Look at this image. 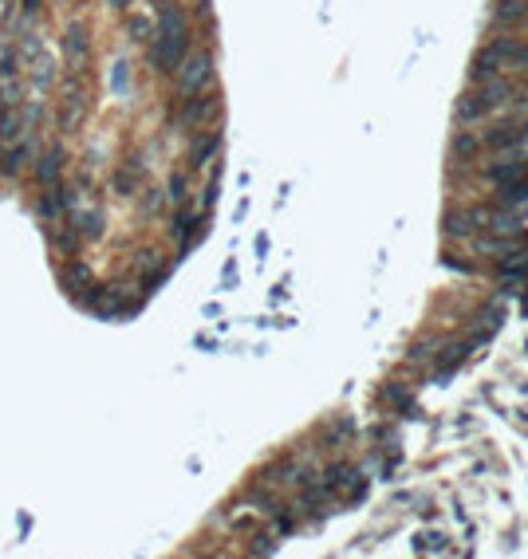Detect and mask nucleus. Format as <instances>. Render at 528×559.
Segmentation results:
<instances>
[{"label": "nucleus", "mask_w": 528, "mask_h": 559, "mask_svg": "<svg viewBox=\"0 0 528 559\" xmlns=\"http://www.w3.org/2000/svg\"><path fill=\"white\" fill-rule=\"evenodd\" d=\"M217 150H221V134H217V130L209 134V138H197L194 150H189V170H201V166H205V162L217 154Z\"/></svg>", "instance_id": "obj_10"}, {"label": "nucleus", "mask_w": 528, "mask_h": 559, "mask_svg": "<svg viewBox=\"0 0 528 559\" xmlns=\"http://www.w3.org/2000/svg\"><path fill=\"white\" fill-rule=\"evenodd\" d=\"M221 110V98L217 95H185V107H182V126H189V130H197L201 122H209L213 114Z\"/></svg>", "instance_id": "obj_8"}, {"label": "nucleus", "mask_w": 528, "mask_h": 559, "mask_svg": "<svg viewBox=\"0 0 528 559\" xmlns=\"http://www.w3.org/2000/svg\"><path fill=\"white\" fill-rule=\"evenodd\" d=\"M107 4H111L114 12H126V8H130V0H107Z\"/></svg>", "instance_id": "obj_26"}, {"label": "nucleus", "mask_w": 528, "mask_h": 559, "mask_svg": "<svg viewBox=\"0 0 528 559\" xmlns=\"http://www.w3.org/2000/svg\"><path fill=\"white\" fill-rule=\"evenodd\" d=\"M83 114H87V107H71V103H63L60 114H56V122H60V130L75 134V126L83 122Z\"/></svg>", "instance_id": "obj_17"}, {"label": "nucleus", "mask_w": 528, "mask_h": 559, "mask_svg": "<svg viewBox=\"0 0 528 559\" xmlns=\"http://www.w3.org/2000/svg\"><path fill=\"white\" fill-rule=\"evenodd\" d=\"M51 83H56V60L40 51V55H36V63H32V87H36L40 95H44V91H48Z\"/></svg>", "instance_id": "obj_12"}, {"label": "nucleus", "mask_w": 528, "mask_h": 559, "mask_svg": "<svg viewBox=\"0 0 528 559\" xmlns=\"http://www.w3.org/2000/svg\"><path fill=\"white\" fill-rule=\"evenodd\" d=\"M111 91H114L119 98H123L126 91H130V63H126V60L114 63V71H111Z\"/></svg>", "instance_id": "obj_18"}, {"label": "nucleus", "mask_w": 528, "mask_h": 559, "mask_svg": "<svg viewBox=\"0 0 528 559\" xmlns=\"http://www.w3.org/2000/svg\"><path fill=\"white\" fill-rule=\"evenodd\" d=\"M158 36L162 40H178V44H189V20H185L182 4L162 0V8H158Z\"/></svg>", "instance_id": "obj_6"}, {"label": "nucleus", "mask_w": 528, "mask_h": 559, "mask_svg": "<svg viewBox=\"0 0 528 559\" xmlns=\"http://www.w3.org/2000/svg\"><path fill=\"white\" fill-rule=\"evenodd\" d=\"M36 217L44 221V225H56V221L67 217V213H63V205H60V197H56V185L40 194V201H36Z\"/></svg>", "instance_id": "obj_11"}, {"label": "nucleus", "mask_w": 528, "mask_h": 559, "mask_svg": "<svg viewBox=\"0 0 528 559\" xmlns=\"http://www.w3.org/2000/svg\"><path fill=\"white\" fill-rule=\"evenodd\" d=\"M0 162H4V142H0Z\"/></svg>", "instance_id": "obj_27"}, {"label": "nucleus", "mask_w": 528, "mask_h": 559, "mask_svg": "<svg viewBox=\"0 0 528 559\" xmlns=\"http://www.w3.org/2000/svg\"><path fill=\"white\" fill-rule=\"evenodd\" d=\"M67 221L79 229L83 241H99V237L107 232V217H103V209H75V213H67Z\"/></svg>", "instance_id": "obj_9"}, {"label": "nucleus", "mask_w": 528, "mask_h": 559, "mask_svg": "<svg viewBox=\"0 0 528 559\" xmlns=\"http://www.w3.org/2000/svg\"><path fill=\"white\" fill-rule=\"evenodd\" d=\"M63 166H67V150H63V142H48V146L36 154V182L44 185V189L60 185Z\"/></svg>", "instance_id": "obj_4"}, {"label": "nucleus", "mask_w": 528, "mask_h": 559, "mask_svg": "<svg viewBox=\"0 0 528 559\" xmlns=\"http://www.w3.org/2000/svg\"><path fill=\"white\" fill-rule=\"evenodd\" d=\"M185 197H189L185 194V173H173L170 178V201L173 205H185Z\"/></svg>", "instance_id": "obj_20"}, {"label": "nucleus", "mask_w": 528, "mask_h": 559, "mask_svg": "<svg viewBox=\"0 0 528 559\" xmlns=\"http://www.w3.org/2000/svg\"><path fill=\"white\" fill-rule=\"evenodd\" d=\"M24 126H20V110L16 107H4V114H0V142L4 146H12L16 138H24Z\"/></svg>", "instance_id": "obj_14"}, {"label": "nucleus", "mask_w": 528, "mask_h": 559, "mask_svg": "<svg viewBox=\"0 0 528 559\" xmlns=\"http://www.w3.org/2000/svg\"><path fill=\"white\" fill-rule=\"evenodd\" d=\"M130 40H150V20L146 16H135V20H130Z\"/></svg>", "instance_id": "obj_23"}, {"label": "nucleus", "mask_w": 528, "mask_h": 559, "mask_svg": "<svg viewBox=\"0 0 528 559\" xmlns=\"http://www.w3.org/2000/svg\"><path fill=\"white\" fill-rule=\"evenodd\" d=\"M56 280H60V288L71 295V300H79V295L95 284V272H91L83 260H75V256H71V260H63V264L56 268Z\"/></svg>", "instance_id": "obj_5"}, {"label": "nucleus", "mask_w": 528, "mask_h": 559, "mask_svg": "<svg viewBox=\"0 0 528 559\" xmlns=\"http://www.w3.org/2000/svg\"><path fill=\"white\" fill-rule=\"evenodd\" d=\"M87 60H91V36L83 24H71L63 32V71L87 75Z\"/></svg>", "instance_id": "obj_2"}, {"label": "nucleus", "mask_w": 528, "mask_h": 559, "mask_svg": "<svg viewBox=\"0 0 528 559\" xmlns=\"http://www.w3.org/2000/svg\"><path fill=\"white\" fill-rule=\"evenodd\" d=\"M44 237H48L51 252L63 256V260H71V256H79V244H83V237H79V229H75L71 221L63 225V221H56V225H44Z\"/></svg>", "instance_id": "obj_7"}, {"label": "nucleus", "mask_w": 528, "mask_h": 559, "mask_svg": "<svg viewBox=\"0 0 528 559\" xmlns=\"http://www.w3.org/2000/svg\"><path fill=\"white\" fill-rule=\"evenodd\" d=\"M516 201H528V182H504L501 185V205H516Z\"/></svg>", "instance_id": "obj_19"}, {"label": "nucleus", "mask_w": 528, "mask_h": 559, "mask_svg": "<svg viewBox=\"0 0 528 559\" xmlns=\"http://www.w3.org/2000/svg\"><path fill=\"white\" fill-rule=\"evenodd\" d=\"M178 95H197L201 87H209V79H213V55L209 51H197V55H185L182 67H178Z\"/></svg>", "instance_id": "obj_1"}, {"label": "nucleus", "mask_w": 528, "mask_h": 559, "mask_svg": "<svg viewBox=\"0 0 528 559\" xmlns=\"http://www.w3.org/2000/svg\"><path fill=\"white\" fill-rule=\"evenodd\" d=\"M135 268H138V272H154V268H158V252L142 248V252L135 256Z\"/></svg>", "instance_id": "obj_22"}, {"label": "nucleus", "mask_w": 528, "mask_h": 559, "mask_svg": "<svg viewBox=\"0 0 528 559\" xmlns=\"http://www.w3.org/2000/svg\"><path fill=\"white\" fill-rule=\"evenodd\" d=\"M485 146H489V150L520 146V126H513V122H504V126H493V130L485 134Z\"/></svg>", "instance_id": "obj_13"}, {"label": "nucleus", "mask_w": 528, "mask_h": 559, "mask_svg": "<svg viewBox=\"0 0 528 559\" xmlns=\"http://www.w3.org/2000/svg\"><path fill=\"white\" fill-rule=\"evenodd\" d=\"M422 547H426V551H445V535H438V532H430V535H418V551H422Z\"/></svg>", "instance_id": "obj_21"}, {"label": "nucleus", "mask_w": 528, "mask_h": 559, "mask_svg": "<svg viewBox=\"0 0 528 559\" xmlns=\"http://www.w3.org/2000/svg\"><path fill=\"white\" fill-rule=\"evenodd\" d=\"M40 4H44V0H24V16H28V20L40 16Z\"/></svg>", "instance_id": "obj_25"}, {"label": "nucleus", "mask_w": 528, "mask_h": 559, "mask_svg": "<svg viewBox=\"0 0 528 559\" xmlns=\"http://www.w3.org/2000/svg\"><path fill=\"white\" fill-rule=\"evenodd\" d=\"M513 248H516L513 237H489V232L477 237V252L481 256H501V252H513Z\"/></svg>", "instance_id": "obj_16"}, {"label": "nucleus", "mask_w": 528, "mask_h": 559, "mask_svg": "<svg viewBox=\"0 0 528 559\" xmlns=\"http://www.w3.org/2000/svg\"><path fill=\"white\" fill-rule=\"evenodd\" d=\"M36 154H40V142H36V130H28L24 138H16L12 146L4 150V162H0V173L4 178H20V173L36 162Z\"/></svg>", "instance_id": "obj_3"}, {"label": "nucleus", "mask_w": 528, "mask_h": 559, "mask_svg": "<svg viewBox=\"0 0 528 559\" xmlns=\"http://www.w3.org/2000/svg\"><path fill=\"white\" fill-rule=\"evenodd\" d=\"M158 209H162V194H158V189H150V194L142 197V213H146V217H154Z\"/></svg>", "instance_id": "obj_24"}, {"label": "nucleus", "mask_w": 528, "mask_h": 559, "mask_svg": "<svg viewBox=\"0 0 528 559\" xmlns=\"http://www.w3.org/2000/svg\"><path fill=\"white\" fill-rule=\"evenodd\" d=\"M497 20H501V24H520V20H528V0H497Z\"/></svg>", "instance_id": "obj_15"}]
</instances>
